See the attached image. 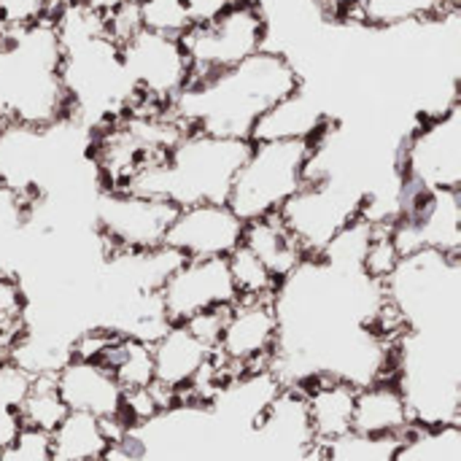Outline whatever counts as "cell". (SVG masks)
<instances>
[{"instance_id":"6da1fadb","label":"cell","mask_w":461,"mask_h":461,"mask_svg":"<svg viewBox=\"0 0 461 461\" xmlns=\"http://www.w3.org/2000/svg\"><path fill=\"white\" fill-rule=\"evenodd\" d=\"M297 89H303L297 65L284 51L262 49L230 70L192 81L170 111L186 130L251 140L257 122Z\"/></svg>"},{"instance_id":"7a4b0ae2","label":"cell","mask_w":461,"mask_h":461,"mask_svg":"<svg viewBox=\"0 0 461 461\" xmlns=\"http://www.w3.org/2000/svg\"><path fill=\"white\" fill-rule=\"evenodd\" d=\"M0 116L32 130L70 119L62 43L51 19L14 27L0 38Z\"/></svg>"},{"instance_id":"3957f363","label":"cell","mask_w":461,"mask_h":461,"mask_svg":"<svg viewBox=\"0 0 461 461\" xmlns=\"http://www.w3.org/2000/svg\"><path fill=\"white\" fill-rule=\"evenodd\" d=\"M249 149L251 140L186 130L162 159L138 170L124 192L159 197L176 208L197 203H227Z\"/></svg>"},{"instance_id":"277c9868","label":"cell","mask_w":461,"mask_h":461,"mask_svg":"<svg viewBox=\"0 0 461 461\" xmlns=\"http://www.w3.org/2000/svg\"><path fill=\"white\" fill-rule=\"evenodd\" d=\"M392 378L400 384L416 427L459 424L461 327L408 330L392 346Z\"/></svg>"},{"instance_id":"5b68a950","label":"cell","mask_w":461,"mask_h":461,"mask_svg":"<svg viewBox=\"0 0 461 461\" xmlns=\"http://www.w3.org/2000/svg\"><path fill=\"white\" fill-rule=\"evenodd\" d=\"M316 143L311 140H257L240 165L227 205L243 224L276 216L308 181Z\"/></svg>"},{"instance_id":"8992f818","label":"cell","mask_w":461,"mask_h":461,"mask_svg":"<svg viewBox=\"0 0 461 461\" xmlns=\"http://www.w3.org/2000/svg\"><path fill=\"white\" fill-rule=\"evenodd\" d=\"M267 35L270 24L265 8L254 0H232L221 16L208 24L189 27L181 35V46L192 68V81L230 70L259 54L267 49Z\"/></svg>"},{"instance_id":"52a82bcc","label":"cell","mask_w":461,"mask_h":461,"mask_svg":"<svg viewBox=\"0 0 461 461\" xmlns=\"http://www.w3.org/2000/svg\"><path fill=\"white\" fill-rule=\"evenodd\" d=\"M400 176L408 194L461 189V105L454 100L427 116L400 151Z\"/></svg>"},{"instance_id":"ba28073f","label":"cell","mask_w":461,"mask_h":461,"mask_svg":"<svg viewBox=\"0 0 461 461\" xmlns=\"http://www.w3.org/2000/svg\"><path fill=\"white\" fill-rule=\"evenodd\" d=\"M367 194L332 176L311 178L281 211L278 219L305 251L308 259H319L330 240L365 211Z\"/></svg>"},{"instance_id":"9c48e42d","label":"cell","mask_w":461,"mask_h":461,"mask_svg":"<svg viewBox=\"0 0 461 461\" xmlns=\"http://www.w3.org/2000/svg\"><path fill=\"white\" fill-rule=\"evenodd\" d=\"M281 340L276 297H238L227 311L213 346L216 362L230 378L270 370Z\"/></svg>"},{"instance_id":"30bf717a","label":"cell","mask_w":461,"mask_h":461,"mask_svg":"<svg viewBox=\"0 0 461 461\" xmlns=\"http://www.w3.org/2000/svg\"><path fill=\"white\" fill-rule=\"evenodd\" d=\"M176 205L124 189H105L95 200V227L111 254L154 251L165 246Z\"/></svg>"},{"instance_id":"8fae6325","label":"cell","mask_w":461,"mask_h":461,"mask_svg":"<svg viewBox=\"0 0 461 461\" xmlns=\"http://www.w3.org/2000/svg\"><path fill=\"white\" fill-rule=\"evenodd\" d=\"M122 49L124 73L140 103L170 108V103L189 86L192 68L181 38L140 30Z\"/></svg>"},{"instance_id":"7c38bea8","label":"cell","mask_w":461,"mask_h":461,"mask_svg":"<svg viewBox=\"0 0 461 461\" xmlns=\"http://www.w3.org/2000/svg\"><path fill=\"white\" fill-rule=\"evenodd\" d=\"M238 300L227 259H184L157 289L167 324H186L203 313L224 311Z\"/></svg>"},{"instance_id":"4fadbf2b","label":"cell","mask_w":461,"mask_h":461,"mask_svg":"<svg viewBox=\"0 0 461 461\" xmlns=\"http://www.w3.org/2000/svg\"><path fill=\"white\" fill-rule=\"evenodd\" d=\"M243 221L227 203H197L176 211L165 246L181 259H227L243 243Z\"/></svg>"},{"instance_id":"5bb4252c","label":"cell","mask_w":461,"mask_h":461,"mask_svg":"<svg viewBox=\"0 0 461 461\" xmlns=\"http://www.w3.org/2000/svg\"><path fill=\"white\" fill-rule=\"evenodd\" d=\"M54 386L68 413H84L105 424L122 421L124 392L103 362L70 354L54 373Z\"/></svg>"},{"instance_id":"9a60e30c","label":"cell","mask_w":461,"mask_h":461,"mask_svg":"<svg viewBox=\"0 0 461 461\" xmlns=\"http://www.w3.org/2000/svg\"><path fill=\"white\" fill-rule=\"evenodd\" d=\"M154 384L170 392L178 405L213 362V346H208L186 324H167L151 340Z\"/></svg>"},{"instance_id":"2e32d148","label":"cell","mask_w":461,"mask_h":461,"mask_svg":"<svg viewBox=\"0 0 461 461\" xmlns=\"http://www.w3.org/2000/svg\"><path fill=\"white\" fill-rule=\"evenodd\" d=\"M413 427L416 424H413L408 400L392 375H384L365 386H357L354 432L402 440Z\"/></svg>"},{"instance_id":"e0dca14e","label":"cell","mask_w":461,"mask_h":461,"mask_svg":"<svg viewBox=\"0 0 461 461\" xmlns=\"http://www.w3.org/2000/svg\"><path fill=\"white\" fill-rule=\"evenodd\" d=\"M313 443H330L354 429L357 386L332 375H313L300 386Z\"/></svg>"},{"instance_id":"ac0fdd59","label":"cell","mask_w":461,"mask_h":461,"mask_svg":"<svg viewBox=\"0 0 461 461\" xmlns=\"http://www.w3.org/2000/svg\"><path fill=\"white\" fill-rule=\"evenodd\" d=\"M332 130V122L327 111L305 95V89H297L286 100L276 103L254 127L251 143L257 140H311L319 143Z\"/></svg>"},{"instance_id":"d6986e66","label":"cell","mask_w":461,"mask_h":461,"mask_svg":"<svg viewBox=\"0 0 461 461\" xmlns=\"http://www.w3.org/2000/svg\"><path fill=\"white\" fill-rule=\"evenodd\" d=\"M130 429L119 424H105L84 413H68L49 435L51 461H103L108 459L113 443Z\"/></svg>"},{"instance_id":"ffe728a7","label":"cell","mask_w":461,"mask_h":461,"mask_svg":"<svg viewBox=\"0 0 461 461\" xmlns=\"http://www.w3.org/2000/svg\"><path fill=\"white\" fill-rule=\"evenodd\" d=\"M335 16L354 19L378 30L440 19L456 11L459 0H321Z\"/></svg>"},{"instance_id":"44dd1931","label":"cell","mask_w":461,"mask_h":461,"mask_svg":"<svg viewBox=\"0 0 461 461\" xmlns=\"http://www.w3.org/2000/svg\"><path fill=\"white\" fill-rule=\"evenodd\" d=\"M257 429L267 438L270 446H276L281 451H289V454L316 451L311 424L305 416V402H303L300 389H294V386H281L276 392V397L262 411Z\"/></svg>"},{"instance_id":"7402d4cb","label":"cell","mask_w":461,"mask_h":461,"mask_svg":"<svg viewBox=\"0 0 461 461\" xmlns=\"http://www.w3.org/2000/svg\"><path fill=\"white\" fill-rule=\"evenodd\" d=\"M257 262L278 281L284 284L297 267L308 262L305 251L297 246V240L289 235L284 221L276 216H265L257 221H249L243 227V243H240Z\"/></svg>"},{"instance_id":"603a6c76","label":"cell","mask_w":461,"mask_h":461,"mask_svg":"<svg viewBox=\"0 0 461 461\" xmlns=\"http://www.w3.org/2000/svg\"><path fill=\"white\" fill-rule=\"evenodd\" d=\"M97 362H103L111 370V375L116 378V384L122 386L124 394L138 392V389H149L154 384L151 343H146L140 338L113 332Z\"/></svg>"},{"instance_id":"cb8c5ba5","label":"cell","mask_w":461,"mask_h":461,"mask_svg":"<svg viewBox=\"0 0 461 461\" xmlns=\"http://www.w3.org/2000/svg\"><path fill=\"white\" fill-rule=\"evenodd\" d=\"M16 411L24 429L43 432V435H51L54 427L68 416V408L54 386V375H32Z\"/></svg>"},{"instance_id":"d4e9b609","label":"cell","mask_w":461,"mask_h":461,"mask_svg":"<svg viewBox=\"0 0 461 461\" xmlns=\"http://www.w3.org/2000/svg\"><path fill=\"white\" fill-rule=\"evenodd\" d=\"M397 461H461V427H413L400 443Z\"/></svg>"},{"instance_id":"484cf974","label":"cell","mask_w":461,"mask_h":461,"mask_svg":"<svg viewBox=\"0 0 461 461\" xmlns=\"http://www.w3.org/2000/svg\"><path fill=\"white\" fill-rule=\"evenodd\" d=\"M400 443L394 438H373L362 432H346L330 443L316 446V461H397Z\"/></svg>"},{"instance_id":"4316f807","label":"cell","mask_w":461,"mask_h":461,"mask_svg":"<svg viewBox=\"0 0 461 461\" xmlns=\"http://www.w3.org/2000/svg\"><path fill=\"white\" fill-rule=\"evenodd\" d=\"M27 313H30V297L16 276L0 273V343L8 346V354L14 343L27 332Z\"/></svg>"},{"instance_id":"83f0119b","label":"cell","mask_w":461,"mask_h":461,"mask_svg":"<svg viewBox=\"0 0 461 461\" xmlns=\"http://www.w3.org/2000/svg\"><path fill=\"white\" fill-rule=\"evenodd\" d=\"M238 297H276L278 292V281L257 262V257H251L243 246H238L230 257H227Z\"/></svg>"},{"instance_id":"f1b7e54d","label":"cell","mask_w":461,"mask_h":461,"mask_svg":"<svg viewBox=\"0 0 461 461\" xmlns=\"http://www.w3.org/2000/svg\"><path fill=\"white\" fill-rule=\"evenodd\" d=\"M138 16L143 30L170 38H181L192 27L184 0H140Z\"/></svg>"},{"instance_id":"f546056e","label":"cell","mask_w":461,"mask_h":461,"mask_svg":"<svg viewBox=\"0 0 461 461\" xmlns=\"http://www.w3.org/2000/svg\"><path fill=\"white\" fill-rule=\"evenodd\" d=\"M70 0H0V22L14 27H27L43 19H54Z\"/></svg>"},{"instance_id":"4dcf8cb0","label":"cell","mask_w":461,"mask_h":461,"mask_svg":"<svg viewBox=\"0 0 461 461\" xmlns=\"http://www.w3.org/2000/svg\"><path fill=\"white\" fill-rule=\"evenodd\" d=\"M0 461H51L49 435L22 429L19 438L0 454Z\"/></svg>"},{"instance_id":"1f68e13d","label":"cell","mask_w":461,"mask_h":461,"mask_svg":"<svg viewBox=\"0 0 461 461\" xmlns=\"http://www.w3.org/2000/svg\"><path fill=\"white\" fill-rule=\"evenodd\" d=\"M27 213H30V205L22 197H16L8 186L0 184V238L14 232Z\"/></svg>"},{"instance_id":"d6a6232c","label":"cell","mask_w":461,"mask_h":461,"mask_svg":"<svg viewBox=\"0 0 461 461\" xmlns=\"http://www.w3.org/2000/svg\"><path fill=\"white\" fill-rule=\"evenodd\" d=\"M230 3H232V0H184L186 16H189V24H192V27H200V24L213 22L216 16L224 14V8H227Z\"/></svg>"},{"instance_id":"836d02e7","label":"cell","mask_w":461,"mask_h":461,"mask_svg":"<svg viewBox=\"0 0 461 461\" xmlns=\"http://www.w3.org/2000/svg\"><path fill=\"white\" fill-rule=\"evenodd\" d=\"M22 429L24 427H22L19 411L11 408V405H5V402H0V454L19 438Z\"/></svg>"},{"instance_id":"e575fe53","label":"cell","mask_w":461,"mask_h":461,"mask_svg":"<svg viewBox=\"0 0 461 461\" xmlns=\"http://www.w3.org/2000/svg\"><path fill=\"white\" fill-rule=\"evenodd\" d=\"M5 127H8V122H5V119L0 116V138H3V132H5Z\"/></svg>"},{"instance_id":"d590c367","label":"cell","mask_w":461,"mask_h":461,"mask_svg":"<svg viewBox=\"0 0 461 461\" xmlns=\"http://www.w3.org/2000/svg\"><path fill=\"white\" fill-rule=\"evenodd\" d=\"M122 3H132V5H138L140 0H122Z\"/></svg>"}]
</instances>
